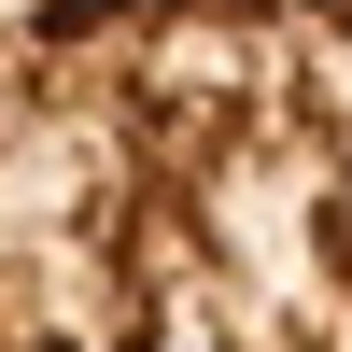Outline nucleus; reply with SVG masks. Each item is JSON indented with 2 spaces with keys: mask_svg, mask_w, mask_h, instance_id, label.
Returning a JSON list of instances; mask_svg holds the SVG:
<instances>
[{
  "mask_svg": "<svg viewBox=\"0 0 352 352\" xmlns=\"http://www.w3.org/2000/svg\"><path fill=\"white\" fill-rule=\"evenodd\" d=\"M0 352H352V0H0Z\"/></svg>",
  "mask_w": 352,
  "mask_h": 352,
  "instance_id": "obj_1",
  "label": "nucleus"
}]
</instances>
